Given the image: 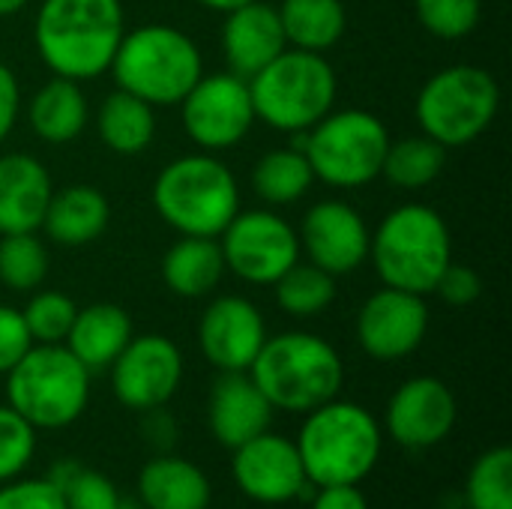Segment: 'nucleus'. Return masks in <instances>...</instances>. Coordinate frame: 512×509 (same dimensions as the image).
I'll list each match as a JSON object with an SVG mask.
<instances>
[{
  "label": "nucleus",
  "instance_id": "38",
  "mask_svg": "<svg viewBox=\"0 0 512 509\" xmlns=\"http://www.w3.org/2000/svg\"><path fill=\"white\" fill-rule=\"evenodd\" d=\"M0 509H66L63 492L48 477H15L0 483Z\"/></svg>",
  "mask_w": 512,
  "mask_h": 509
},
{
  "label": "nucleus",
  "instance_id": "11",
  "mask_svg": "<svg viewBox=\"0 0 512 509\" xmlns=\"http://www.w3.org/2000/svg\"><path fill=\"white\" fill-rule=\"evenodd\" d=\"M225 270L249 285H273L300 261L297 228L273 210H237L219 234Z\"/></svg>",
  "mask_w": 512,
  "mask_h": 509
},
{
  "label": "nucleus",
  "instance_id": "28",
  "mask_svg": "<svg viewBox=\"0 0 512 509\" xmlns=\"http://www.w3.org/2000/svg\"><path fill=\"white\" fill-rule=\"evenodd\" d=\"M288 48L324 54L333 48L348 27L342 0H282L276 6Z\"/></svg>",
  "mask_w": 512,
  "mask_h": 509
},
{
  "label": "nucleus",
  "instance_id": "35",
  "mask_svg": "<svg viewBox=\"0 0 512 509\" xmlns=\"http://www.w3.org/2000/svg\"><path fill=\"white\" fill-rule=\"evenodd\" d=\"M75 300L63 291H39L27 300L21 309V318L27 324V333L33 345H63L66 333L75 321Z\"/></svg>",
  "mask_w": 512,
  "mask_h": 509
},
{
  "label": "nucleus",
  "instance_id": "42",
  "mask_svg": "<svg viewBox=\"0 0 512 509\" xmlns=\"http://www.w3.org/2000/svg\"><path fill=\"white\" fill-rule=\"evenodd\" d=\"M18 111H21V87H18V78L12 72V66H6L0 60V144L12 135L15 120H18Z\"/></svg>",
  "mask_w": 512,
  "mask_h": 509
},
{
  "label": "nucleus",
  "instance_id": "1",
  "mask_svg": "<svg viewBox=\"0 0 512 509\" xmlns=\"http://www.w3.org/2000/svg\"><path fill=\"white\" fill-rule=\"evenodd\" d=\"M123 33L120 0H42L33 24L42 63L72 81H93L108 72Z\"/></svg>",
  "mask_w": 512,
  "mask_h": 509
},
{
  "label": "nucleus",
  "instance_id": "22",
  "mask_svg": "<svg viewBox=\"0 0 512 509\" xmlns=\"http://www.w3.org/2000/svg\"><path fill=\"white\" fill-rule=\"evenodd\" d=\"M135 498L144 509H210L213 486L192 459L156 453L138 471Z\"/></svg>",
  "mask_w": 512,
  "mask_h": 509
},
{
  "label": "nucleus",
  "instance_id": "33",
  "mask_svg": "<svg viewBox=\"0 0 512 509\" xmlns=\"http://www.w3.org/2000/svg\"><path fill=\"white\" fill-rule=\"evenodd\" d=\"M48 249L30 234H0V285L9 291H36L48 276Z\"/></svg>",
  "mask_w": 512,
  "mask_h": 509
},
{
  "label": "nucleus",
  "instance_id": "15",
  "mask_svg": "<svg viewBox=\"0 0 512 509\" xmlns=\"http://www.w3.org/2000/svg\"><path fill=\"white\" fill-rule=\"evenodd\" d=\"M357 345L378 363H396L411 357L429 333L426 297L381 288L357 312Z\"/></svg>",
  "mask_w": 512,
  "mask_h": 509
},
{
  "label": "nucleus",
  "instance_id": "37",
  "mask_svg": "<svg viewBox=\"0 0 512 509\" xmlns=\"http://www.w3.org/2000/svg\"><path fill=\"white\" fill-rule=\"evenodd\" d=\"M36 453V429L18 417L9 405H0V483H9L27 471Z\"/></svg>",
  "mask_w": 512,
  "mask_h": 509
},
{
  "label": "nucleus",
  "instance_id": "43",
  "mask_svg": "<svg viewBox=\"0 0 512 509\" xmlns=\"http://www.w3.org/2000/svg\"><path fill=\"white\" fill-rule=\"evenodd\" d=\"M309 509H369L360 486H315Z\"/></svg>",
  "mask_w": 512,
  "mask_h": 509
},
{
  "label": "nucleus",
  "instance_id": "21",
  "mask_svg": "<svg viewBox=\"0 0 512 509\" xmlns=\"http://www.w3.org/2000/svg\"><path fill=\"white\" fill-rule=\"evenodd\" d=\"M54 183L48 168L30 153L0 156V234L39 231Z\"/></svg>",
  "mask_w": 512,
  "mask_h": 509
},
{
  "label": "nucleus",
  "instance_id": "14",
  "mask_svg": "<svg viewBox=\"0 0 512 509\" xmlns=\"http://www.w3.org/2000/svg\"><path fill=\"white\" fill-rule=\"evenodd\" d=\"M231 477L249 501L264 507H282L297 498H312L315 492L306 480L297 444L270 429L231 450Z\"/></svg>",
  "mask_w": 512,
  "mask_h": 509
},
{
  "label": "nucleus",
  "instance_id": "7",
  "mask_svg": "<svg viewBox=\"0 0 512 509\" xmlns=\"http://www.w3.org/2000/svg\"><path fill=\"white\" fill-rule=\"evenodd\" d=\"M90 378L66 345H30L6 372V405L36 432L69 429L90 405Z\"/></svg>",
  "mask_w": 512,
  "mask_h": 509
},
{
  "label": "nucleus",
  "instance_id": "39",
  "mask_svg": "<svg viewBox=\"0 0 512 509\" xmlns=\"http://www.w3.org/2000/svg\"><path fill=\"white\" fill-rule=\"evenodd\" d=\"M435 294H441V300L450 306H471L483 294V279L474 267L450 261V267L441 273V279L435 285Z\"/></svg>",
  "mask_w": 512,
  "mask_h": 509
},
{
  "label": "nucleus",
  "instance_id": "13",
  "mask_svg": "<svg viewBox=\"0 0 512 509\" xmlns=\"http://www.w3.org/2000/svg\"><path fill=\"white\" fill-rule=\"evenodd\" d=\"M114 399L135 414L165 408L183 384V354L162 333L132 336L108 366Z\"/></svg>",
  "mask_w": 512,
  "mask_h": 509
},
{
  "label": "nucleus",
  "instance_id": "6",
  "mask_svg": "<svg viewBox=\"0 0 512 509\" xmlns=\"http://www.w3.org/2000/svg\"><path fill=\"white\" fill-rule=\"evenodd\" d=\"M108 69L120 90L153 108H168L180 105L204 75V60L183 30L171 24H141L123 33Z\"/></svg>",
  "mask_w": 512,
  "mask_h": 509
},
{
  "label": "nucleus",
  "instance_id": "9",
  "mask_svg": "<svg viewBox=\"0 0 512 509\" xmlns=\"http://www.w3.org/2000/svg\"><path fill=\"white\" fill-rule=\"evenodd\" d=\"M315 180L333 189H360L381 177L390 132L384 120L363 108H345L324 114L312 129L297 132Z\"/></svg>",
  "mask_w": 512,
  "mask_h": 509
},
{
  "label": "nucleus",
  "instance_id": "44",
  "mask_svg": "<svg viewBox=\"0 0 512 509\" xmlns=\"http://www.w3.org/2000/svg\"><path fill=\"white\" fill-rule=\"evenodd\" d=\"M198 6H204V9H213V12H231V9H237V6H243V3H249V0H195Z\"/></svg>",
  "mask_w": 512,
  "mask_h": 509
},
{
  "label": "nucleus",
  "instance_id": "45",
  "mask_svg": "<svg viewBox=\"0 0 512 509\" xmlns=\"http://www.w3.org/2000/svg\"><path fill=\"white\" fill-rule=\"evenodd\" d=\"M30 0H0V18H9V15H18Z\"/></svg>",
  "mask_w": 512,
  "mask_h": 509
},
{
  "label": "nucleus",
  "instance_id": "27",
  "mask_svg": "<svg viewBox=\"0 0 512 509\" xmlns=\"http://www.w3.org/2000/svg\"><path fill=\"white\" fill-rule=\"evenodd\" d=\"M96 132L111 153L138 156L156 135V108L117 87L102 99L96 111Z\"/></svg>",
  "mask_w": 512,
  "mask_h": 509
},
{
  "label": "nucleus",
  "instance_id": "18",
  "mask_svg": "<svg viewBox=\"0 0 512 509\" xmlns=\"http://www.w3.org/2000/svg\"><path fill=\"white\" fill-rule=\"evenodd\" d=\"M264 342V315L246 297H216L198 318V348L204 360L219 372H249Z\"/></svg>",
  "mask_w": 512,
  "mask_h": 509
},
{
  "label": "nucleus",
  "instance_id": "8",
  "mask_svg": "<svg viewBox=\"0 0 512 509\" xmlns=\"http://www.w3.org/2000/svg\"><path fill=\"white\" fill-rule=\"evenodd\" d=\"M255 120L276 132H306L333 111L339 81L324 54L285 48L249 81Z\"/></svg>",
  "mask_w": 512,
  "mask_h": 509
},
{
  "label": "nucleus",
  "instance_id": "10",
  "mask_svg": "<svg viewBox=\"0 0 512 509\" xmlns=\"http://www.w3.org/2000/svg\"><path fill=\"white\" fill-rule=\"evenodd\" d=\"M501 87L483 66L456 63L435 72L417 93L414 117L423 135L441 147H465L477 141L498 117Z\"/></svg>",
  "mask_w": 512,
  "mask_h": 509
},
{
  "label": "nucleus",
  "instance_id": "26",
  "mask_svg": "<svg viewBox=\"0 0 512 509\" xmlns=\"http://www.w3.org/2000/svg\"><path fill=\"white\" fill-rule=\"evenodd\" d=\"M225 258L219 237H180L162 258V282L183 300H201L219 288Z\"/></svg>",
  "mask_w": 512,
  "mask_h": 509
},
{
  "label": "nucleus",
  "instance_id": "17",
  "mask_svg": "<svg viewBox=\"0 0 512 509\" xmlns=\"http://www.w3.org/2000/svg\"><path fill=\"white\" fill-rule=\"evenodd\" d=\"M297 237L300 252L309 255V264L330 276L357 273L369 261V225L348 201L327 198L312 204L300 222Z\"/></svg>",
  "mask_w": 512,
  "mask_h": 509
},
{
  "label": "nucleus",
  "instance_id": "32",
  "mask_svg": "<svg viewBox=\"0 0 512 509\" xmlns=\"http://www.w3.org/2000/svg\"><path fill=\"white\" fill-rule=\"evenodd\" d=\"M468 509H512V450L492 447L477 456L465 480Z\"/></svg>",
  "mask_w": 512,
  "mask_h": 509
},
{
  "label": "nucleus",
  "instance_id": "30",
  "mask_svg": "<svg viewBox=\"0 0 512 509\" xmlns=\"http://www.w3.org/2000/svg\"><path fill=\"white\" fill-rule=\"evenodd\" d=\"M447 165V147H441L429 135H408L399 141H390L381 165V177L399 189H426L441 177Z\"/></svg>",
  "mask_w": 512,
  "mask_h": 509
},
{
  "label": "nucleus",
  "instance_id": "4",
  "mask_svg": "<svg viewBox=\"0 0 512 509\" xmlns=\"http://www.w3.org/2000/svg\"><path fill=\"white\" fill-rule=\"evenodd\" d=\"M153 207L180 237H219L240 210L234 171L216 153L171 159L153 180Z\"/></svg>",
  "mask_w": 512,
  "mask_h": 509
},
{
  "label": "nucleus",
  "instance_id": "3",
  "mask_svg": "<svg viewBox=\"0 0 512 509\" xmlns=\"http://www.w3.org/2000/svg\"><path fill=\"white\" fill-rule=\"evenodd\" d=\"M249 375L273 411L309 414L342 393L345 363L327 339L291 330L273 339L267 336Z\"/></svg>",
  "mask_w": 512,
  "mask_h": 509
},
{
  "label": "nucleus",
  "instance_id": "31",
  "mask_svg": "<svg viewBox=\"0 0 512 509\" xmlns=\"http://www.w3.org/2000/svg\"><path fill=\"white\" fill-rule=\"evenodd\" d=\"M276 303L291 318H315L327 312L336 300V276L324 273L315 264L297 261L276 282Z\"/></svg>",
  "mask_w": 512,
  "mask_h": 509
},
{
  "label": "nucleus",
  "instance_id": "25",
  "mask_svg": "<svg viewBox=\"0 0 512 509\" xmlns=\"http://www.w3.org/2000/svg\"><path fill=\"white\" fill-rule=\"evenodd\" d=\"M90 120V105L81 90V81L72 78H48L27 105V123L45 144H69L75 141Z\"/></svg>",
  "mask_w": 512,
  "mask_h": 509
},
{
  "label": "nucleus",
  "instance_id": "29",
  "mask_svg": "<svg viewBox=\"0 0 512 509\" xmlns=\"http://www.w3.org/2000/svg\"><path fill=\"white\" fill-rule=\"evenodd\" d=\"M312 183H315L312 165L297 144L264 153L252 168V189L270 207H285L300 201L312 189Z\"/></svg>",
  "mask_w": 512,
  "mask_h": 509
},
{
  "label": "nucleus",
  "instance_id": "5",
  "mask_svg": "<svg viewBox=\"0 0 512 509\" xmlns=\"http://www.w3.org/2000/svg\"><path fill=\"white\" fill-rule=\"evenodd\" d=\"M369 258L387 288L426 297L453 261V237L435 207L402 204L375 228Z\"/></svg>",
  "mask_w": 512,
  "mask_h": 509
},
{
  "label": "nucleus",
  "instance_id": "41",
  "mask_svg": "<svg viewBox=\"0 0 512 509\" xmlns=\"http://www.w3.org/2000/svg\"><path fill=\"white\" fill-rule=\"evenodd\" d=\"M141 441L153 453H174V444L180 441V426L165 408H153L141 414Z\"/></svg>",
  "mask_w": 512,
  "mask_h": 509
},
{
  "label": "nucleus",
  "instance_id": "46",
  "mask_svg": "<svg viewBox=\"0 0 512 509\" xmlns=\"http://www.w3.org/2000/svg\"><path fill=\"white\" fill-rule=\"evenodd\" d=\"M117 509H144V507H141V501H138V498H120Z\"/></svg>",
  "mask_w": 512,
  "mask_h": 509
},
{
  "label": "nucleus",
  "instance_id": "20",
  "mask_svg": "<svg viewBox=\"0 0 512 509\" xmlns=\"http://www.w3.org/2000/svg\"><path fill=\"white\" fill-rule=\"evenodd\" d=\"M219 42L228 72H234L243 81H249L255 72H261L270 60H276L288 48L279 12L264 0H249L225 12Z\"/></svg>",
  "mask_w": 512,
  "mask_h": 509
},
{
  "label": "nucleus",
  "instance_id": "19",
  "mask_svg": "<svg viewBox=\"0 0 512 509\" xmlns=\"http://www.w3.org/2000/svg\"><path fill=\"white\" fill-rule=\"evenodd\" d=\"M273 423V405L249 372H219L207 399V426L219 447L237 450Z\"/></svg>",
  "mask_w": 512,
  "mask_h": 509
},
{
  "label": "nucleus",
  "instance_id": "23",
  "mask_svg": "<svg viewBox=\"0 0 512 509\" xmlns=\"http://www.w3.org/2000/svg\"><path fill=\"white\" fill-rule=\"evenodd\" d=\"M111 222V204L108 198L87 183L66 186L60 192H51V201L42 216V231L51 243L63 249H81L90 246L105 234Z\"/></svg>",
  "mask_w": 512,
  "mask_h": 509
},
{
  "label": "nucleus",
  "instance_id": "2",
  "mask_svg": "<svg viewBox=\"0 0 512 509\" xmlns=\"http://www.w3.org/2000/svg\"><path fill=\"white\" fill-rule=\"evenodd\" d=\"M303 417L294 444L312 486H360L375 471L384 429L363 405L336 396Z\"/></svg>",
  "mask_w": 512,
  "mask_h": 509
},
{
  "label": "nucleus",
  "instance_id": "16",
  "mask_svg": "<svg viewBox=\"0 0 512 509\" xmlns=\"http://www.w3.org/2000/svg\"><path fill=\"white\" fill-rule=\"evenodd\" d=\"M459 420L453 390L435 375L405 381L387 402L384 429L405 450H432L450 438Z\"/></svg>",
  "mask_w": 512,
  "mask_h": 509
},
{
  "label": "nucleus",
  "instance_id": "24",
  "mask_svg": "<svg viewBox=\"0 0 512 509\" xmlns=\"http://www.w3.org/2000/svg\"><path fill=\"white\" fill-rule=\"evenodd\" d=\"M132 336H135L132 318L123 306L90 303L75 312V321L63 345L93 375V372H105L117 360V354L129 345Z\"/></svg>",
  "mask_w": 512,
  "mask_h": 509
},
{
  "label": "nucleus",
  "instance_id": "40",
  "mask_svg": "<svg viewBox=\"0 0 512 509\" xmlns=\"http://www.w3.org/2000/svg\"><path fill=\"white\" fill-rule=\"evenodd\" d=\"M30 345H33V339L27 333L21 309L0 303V375H6L30 351Z\"/></svg>",
  "mask_w": 512,
  "mask_h": 509
},
{
  "label": "nucleus",
  "instance_id": "34",
  "mask_svg": "<svg viewBox=\"0 0 512 509\" xmlns=\"http://www.w3.org/2000/svg\"><path fill=\"white\" fill-rule=\"evenodd\" d=\"M45 477L63 492L66 509H117L123 498L105 474L72 459L54 462Z\"/></svg>",
  "mask_w": 512,
  "mask_h": 509
},
{
  "label": "nucleus",
  "instance_id": "12",
  "mask_svg": "<svg viewBox=\"0 0 512 509\" xmlns=\"http://www.w3.org/2000/svg\"><path fill=\"white\" fill-rule=\"evenodd\" d=\"M180 120L189 141L204 153L237 147L255 126L249 84L234 72L201 75L180 99Z\"/></svg>",
  "mask_w": 512,
  "mask_h": 509
},
{
  "label": "nucleus",
  "instance_id": "36",
  "mask_svg": "<svg viewBox=\"0 0 512 509\" xmlns=\"http://www.w3.org/2000/svg\"><path fill=\"white\" fill-rule=\"evenodd\" d=\"M417 21L435 39H465L483 18V0H414Z\"/></svg>",
  "mask_w": 512,
  "mask_h": 509
}]
</instances>
